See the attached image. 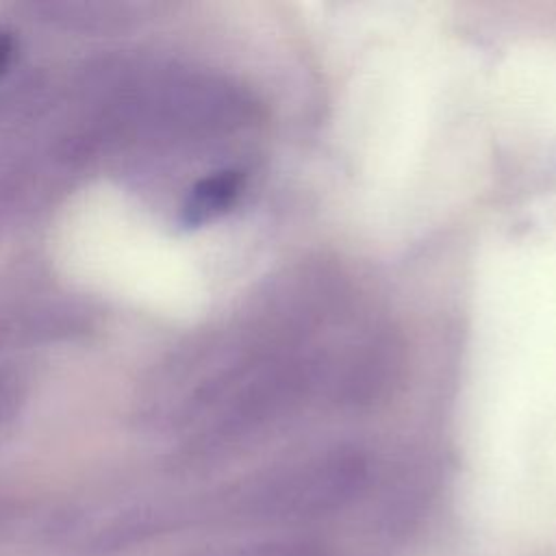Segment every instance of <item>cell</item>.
<instances>
[{"label":"cell","mask_w":556,"mask_h":556,"mask_svg":"<svg viewBox=\"0 0 556 556\" xmlns=\"http://www.w3.org/2000/svg\"><path fill=\"white\" fill-rule=\"evenodd\" d=\"M7 56V48H4V41L0 39V65H2V59Z\"/></svg>","instance_id":"cell-1"}]
</instances>
